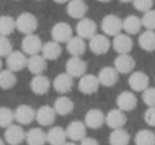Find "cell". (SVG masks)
<instances>
[{
	"mask_svg": "<svg viewBox=\"0 0 155 145\" xmlns=\"http://www.w3.org/2000/svg\"><path fill=\"white\" fill-rule=\"evenodd\" d=\"M38 27V20L36 16L29 12L19 14L16 18V29L25 35L32 34Z\"/></svg>",
	"mask_w": 155,
	"mask_h": 145,
	"instance_id": "obj_1",
	"label": "cell"
},
{
	"mask_svg": "<svg viewBox=\"0 0 155 145\" xmlns=\"http://www.w3.org/2000/svg\"><path fill=\"white\" fill-rule=\"evenodd\" d=\"M101 29L103 34L107 36H116L122 31V20L115 14H108L102 19Z\"/></svg>",
	"mask_w": 155,
	"mask_h": 145,
	"instance_id": "obj_2",
	"label": "cell"
},
{
	"mask_svg": "<svg viewBox=\"0 0 155 145\" xmlns=\"http://www.w3.org/2000/svg\"><path fill=\"white\" fill-rule=\"evenodd\" d=\"M44 44L41 43V40L38 35L34 34H28L25 35V37L21 41V49L22 52H25L28 56H34L41 52Z\"/></svg>",
	"mask_w": 155,
	"mask_h": 145,
	"instance_id": "obj_3",
	"label": "cell"
},
{
	"mask_svg": "<svg viewBox=\"0 0 155 145\" xmlns=\"http://www.w3.org/2000/svg\"><path fill=\"white\" fill-rule=\"evenodd\" d=\"M87 69V63L81 57H71L66 62V73L72 78H81Z\"/></svg>",
	"mask_w": 155,
	"mask_h": 145,
	"instance_id": "obj_4",
	"label": "cell"
},
{
	"mask_svg": "<svg viewBox=\"0 0 155 145\" xmlns=\"http://www.w3.org/2000/svg\"><path fill=\"white\" fill-rule=\"evenodd\" d=\"M100 81L98 79V76L91 74H85L82 76L79 80L78 83V89L81 93L85 94V95H91V94L96 93L99 90L100 87Z\"/></svg>",
	"mask_w": 155,
	"mask_h": 145,
	"instance_id": "obj_5",
	"label": "cell"
},
{
	"mask_svg": "<svg viewBox=\"0 0 155 145\" xmlns=\"http://www.w3.org/2000/svg\"><path fill=\"white\" fill-rule=\"evenodd\" d=\"M72 33V28L70 27V25L64 22H56L51 29L52 40L60 44L67 43L73 36Z\"/></svg>",
	"mask_w": 155,
	"mask_h": 145,
	"instance_id": "obj_6",
	"label": "cell"
},
{
	"mask_svg": "<svg viewBox=\"0 0 155 145\" xmlns=\"http://www.w3.org/2000/svg\"><path fill=\"white\" fill-rule=\"evenodd\" d=\"M26 133L21 125L12 124L5 128V139L10 145H19L26 140Z\"/></svg>",
	"mask_w": 155,
	"mask_h": 145,
	"instance_id": "obj_7",
	"label": "cell"
},
{
	"mask_svg": "<svg viewBox=\"0 0 155 145\" xmlns=\"http://www.w3.org/2000/svg\"><path fill=\"white\" fill-rule=\"evenodd\" d=\"M89 49L93 54L97 56L105 54L110 48V42L108 40L107 35L105 34H99L97 33L89 40Z\"/></svg>",
	"mask_w": 155,
	"mask_h": 145,
	"instance_id": "obj_8",
	"label": "cell"
},
{
	"mask_svg": "<svg viewBox=\"0 0 155 145\" xmlns=\"http://www.w3.org/2000/svg\"><path fill=\"white\" fill-rule=\"evenodd\" d=\"M97 24L91 18L84 17L78 22L75 30L78 36L84 40H91L94 35L97 34Z\"/></svg>",
	"mask_w": 155,
	"mask_h": 145,
	"instance_id": "obj_9",
	"label": "cell"
},
{
	"mask_svg": "<svg viewBox=\"0 0 155 145\" xmlns=\"http://www.w3.org/2000/svg\"><path fill=\"white\" fill-rule=\"evenodd\" d=\"M7 66L10 71H14V73H17L20 71L27 67L28 64V58L26 57V54L19 50H16V51H12L9 56L7 57Z\"/></svg>",
	"mask_w": 155,
	"mask_h": 145,
	"instance_id": "obj_10",
	"label": "cell"
},
{
	"mask_svg": "<svg viewBox=\"0 0 155 145\" xmlns=\"http://www.w3.org/2000/svg\"><path fill=\"white\" fill-rule=\"evenodd\" d=\"M135 66L136 62L130 54H118L114 61V67L117 69L119 74H130V73H133Z\"/></svg>",
	"mask_w": 155,
	"mask_h": 145,
	"instance_id": "obj_11",
	"label": "cell"
},
{
	"mask_svg": "<svg viewBox=\"0 0 155 145\" xmlns=\"http://www.w3.org/2000/svg\"><path fill=\"white\" fill-rule=\"evenodd\" d=\"M100 85L105 88H112L118 82L119 73L114 66H105L100 69L98 74Z\"/></svg>",
	"mask_w": 155,
	"mask_h": 145,
	"instance_id": "obj_12",
	"label": "cell"
},
{
	"mask_svg": "<svg viewBox=\"0 0 155 145\" xmlns=\"http://www.w3.org/2000/svg\"><path fill=\"white\" fill-rule=\"evenodd\" d=\"M118 109L122 110L123 112H130L133 111L137 107V97L131 91H123L118 95L116 99Z\"/></svg>",
	"mask_w": 155,
	"mask_h": 145,
	"instance_id": "obj_13",
	"label": "cell"
},
{
	"mask_svg": "<svg viewBox=\"0 0 155 145\" xmlns=\"http://www.w3.org/2000/svg\"><path fill=\"white\" fill-rule=\"evenodd\" d=\"M150 79L143 71H133L129 77V85L134 92H143L149 88Z\"/></svg>",
	"mask_w": 155,
	"mask_h": 145,
	"instance_id": "obj_14",
	"label": "cell"
},
{
	"mask_svg": "<svg viewBox=\"0 0 155 145\" xmlns=\"http://www.w3.org/2000/svg\"><path fill=\"white\" fill-rule=\"evenodd\" d=\"M36 111L29 105H20L14 111L15 121L19 125H29L35 119Z\"/></svg>",
	"mask_w": 155,
	"mask_h": 145,
	"instance_id": "obj_15",
	"label": "cell"
},
{
	"mask_svg": "<svg viewBox=\"0 0 155 145\" xmlns=\"http://www.w3.org/2000/svg\"><path fill=\"white\" fill-rule=\"evenodd\" d=\"M56 112L53 107L50 106H41L36 110L35 113V119L41 126H51L55 121Z\"/></svg>",
	"mask_w": 155,
	"mask_h": 145,
	"instance_id": "obj_16",
	"label": "cell"
},
{
	"mask_svg": "<svg viewBox=\"0 0 155 145\" xmlns=\"http://www.w3.org/2000/svg\"><path fill=\"white\" fill-rule=\"evenodd\" d=\"M133 40L127 33H119L118 35L114 36L113 40V47L115 51L118 52V54H130L133 49Z\"/></svg>",
	"mask_w": 155,
	"mask_h": 145,
	"instance_id": "obj_17",
	"label": "cell"
},
{
	"mask_svg": "<svg viewBox=\"0 0 155 145\" xmlns=\"http://www.w3.org/2000/svg\"><path fill=\"white\" fill-rule=\"evenodd\" d=\"M127 119L125 112H123L120 109H113L105 115V123L112 129H119L123 128V126L127 124Z\"/></svg>",
	"mask_w": 155,
	"mask_h": 145,
	"instance_id": "obj_18",
	"label": "cell"
},
{
	"mask_svg": "<svg viewBox=\"0 0 155 145\" xmlns=\"http://www.w3.org/2000/svg\"><path fill=\"white\" fill-rule=\"evenodd\" d=\"M84 123L86 127L91 128V129H98L102 127V125L105 123V115L100 109H89L85 114Z\"/></svg>",
	"mask_w": 155,
	"mask_h": 145,
	"instance_id": "obj_19",
	"label": "cell"
},
{
	"mask_svg": "<svg viewBox=\"0 0 155 145\" xmlns=\"http://www.w3.org/2000/svg\"><path fill=\"white\" fill-rule=\"evenodd\" d=\"M67 136L72 142L82 141L86 136V125L81 121H72L66 128Z\"/></svg>",
	"mask_w": 155,
	"mask_h": 145,
	"instance_id": "obj_20",
	"label": "cell"
},
{
	"mask_svg": "<svg viewBox=\"0 0 155 145\" xmlns=\"http://www.w3.org/2000/svg\"><path fill=\"white\" fill-rule=\"evenodd\" d=\"M87 10H88V7L84 0H70L67 3L66 12L71 18L80 20L85 17Z\"/></svg>",
	"mask_w": 155,
	"mask_h": 145,
	"instance_id": "obj_21",
	"label": "cell"
},
{
	"mask_svg": "<svg viewBox=\"0 0 155 145\" xmlns=\"http://www.w3.org/2000/svg\"><path fill=\"white\" fill-rule=\"evenodd\" d=\"M53 88L58 93L66 94L72 90L73 88V78L67 73L58 74L53 80Z\"/></svg>",
	"mask_w": 155,
	"mask_h": 145,
	"instance_id": "obj_22",
	"label": "cell"
},
{
	"mask_svg": "<svg viewBox=\"0 0 155 145\" xmlns=\"http://www.w3.org/2000/svg\"><path fill=\"white\" fill-rule=\"evenodd\" d=\"M30 88L36 95H45L50 89V80L45 75H35L30 82Z\"/></svg>",
	"mask_w": 155,
	"mask_h": 145,
	"instance_id": "obj_23",
	"label": "cell"
},
{
	"mask_svg": "<svg viewBox=\"0 0 155 145\" xmlns=\"http://www.w3.org/2000/svg\"><path fill=\"white\" fill-rule=\"evenodd\" d=\"M27 67L33 75H43V73L47 68V60L44 58L43 54H34L28 58Z\"/></svg>",
	"mask_w": 155,
	"mask_h": 145,
	"instance_id": "obj_24",
	"label": "cell"
},
{
	"mask_svg": "<svg viewBox=\"0 0 155 145\" xmlns=\"http://www.w3.org/2000/svg\"><path fill=\"white\" fill-rule=\"evenodd\" d=\"M66 48L71 57H82L86 50V43L84 39L77 35V36H72L67 42Z\"/></svg>",
	"mask_w": 155,
	"mask_h": 145,
	"instance_id": "obj_25",
	"label": "cell"
},
{
	"mask_svg": "<svg viewBox=\"0 0 155 145\" xmlns=\"http://www.w3.org/2000/svg\"><path fill=\"white\" fill-rule=\"evenodd\" d=\"M41 54L47 61H54L58 59L62 54V47L61 44L55 41L46 42L41 48Z\"/></svg>",
	"mask_w": 155,
	"mask_h": 145,
	"instance_id": "obj_26",
	"label": "cell"
},
{
	"mask_svg": "<svg viewBox=\"0 0 155 145\" xmlns=\"http://www.w3.org/2000/svg\"><path fill=\"white\" fill-rule=\"evenodd\" d=\"M67 138L66 129L60 126H54L47 132V142L50 145H63L67 142Z\"/></svg>",
	"mask_w": 155,
	"mask_h": 145,
	"instance_id": "obj_27",
	"label": "cell"
},
{
	"mask_svg": "<svg viewBox=\"0 0 155 145\" xmlns=\"http://www.w3.org/2000/svg\"><path fill=\"white\" fill-rule=\"evenodd\" d=\"M141 18L136 15H129L122 20V30L129 35L137 34L141 30Z\"/></svg>",
	"mask_w": 155,
	"mask_h": 145,
	"instance_id": "obj_28",
	"label": "cell"
},
{
	"mask_svg": "<svg viewBox=\"0 0 155 145\" xmlns=\"http://www.w3.org/2000/svg\"><path fill=\"white\" fill-rule=\"evenodd\" d=\"M26 142L28 145H45L47 142V133L41 128H31L26 133Z\"/></svg>",
	"mask_w": 155,
	"mask_h": 145,
	"instance_id": "obj_29",
	"label": "cell"
},
{
	"mask_svg": "<svg viewBox=\"0 0 155 145\" xmlns=\"http://www.w3.org/2000/svg\"><path fill=\"white\" fill-rule=\"evenodd\" d=\"M53 108L55 110L56 114L64 116V115H68L72 112L74 105H73V102L69 97H67V96H60L54 102Z\"/></svg>",
	"mask_w": 155,
	"mask_h": 145,
	"instance_id": "obj_30",
	"label": "cell"
},
{
	"mask_svg": "<svg viewBox=\"0 0 155 145\" xmlns=\"http://www.w3.org/2000/svg\"><path fill=\"white\" fill-rule=\"evenodd\" d=\"M138 44L144 51L152 52L155 50V31L146 30L138 37Z\"/></svg>",
	"mask_w": 155,
	"mask_h": 145,
	"instance_id": "obj_31",
	"label": "cell"
},
{
	"mask_svg": "<svg viewBox=\"0 0 155 145\" xmlns=\"http://www.w3.org/2000/svg\"><path fill=\"white\" fill-rule=\"evenodd\" d=\"M130 140H131V136H130L129 132L123 128L113 129V131L108 136L110 145H129Z\"/></svg>",
	"mask_w": 155,
	"mask_h": 145,
	"instance_id": "obj_32",
	"label": "cell"
},
{
	"mask_svg": "<svg viewBox=\"0 0 155 145\" xmlns=\"http://www.w3.org/2000/svg\"><path fill=\"white\" fill-rule=\"evenodd\" d=\"M17 82V78L14 71L9 68L0 71V88L2 90H11L15 87Z\"/></svg>",
	"mask_w": 155,
	"mask_h": 145,
	"instance_id": "obj_33",
	"label": "cell"
},
{
	"mask_svg": "<svg viewBox=\"0 0 155 145\" xmlns=\"http://www.w3.org/2000/svg\"><path fill=\"white\" fill-rule=\"evenodd\" d=\"M16 29V19H14L10 15L0 16V35L9 36L15 31Z\"/></svg>",
	"mask_w": 155,
	"mask_h": 145,
	"instance_id": "obj_34",
	"label": "cell"
},
{
	"mask_svg": "<svg viewBox=\"0 0 155 145\" xmlns=\"http://www.w3.org/2000/svg\"><path fill=\"white\" fill-rule=\"evenodd\" d=\"M136 145H155V133L150 129H141L135 134Z\"/></svg>",
	"mask_w": 155,
	"mask_h": 145,
	"instance_id": "obj_35",
	"label": "cell"
},
{
	"mask_svg": "<svg viewBox=\"0 0 155 145\" xmlns=\"http://www.w3.org/2000/svg\"><path fill=\"white\" fill-rule=\"evenodd\" d=\"M15 121L14 111L8 107H0V127L7 128Z\"/></svg>",
	"mask_w": 155,
	"mask_h": 145,
	"instance_id": "obj_36",
	"label": "cell"
},
{
	"mask_svg": "<svg viewBox=\"0 0 155 145\" xmlns=\"http://www.w3.org/2000/svg\"><path fill=\"white\" fill-rule=\"evenodd\" d=\"M142 27L147 30L155 31V10H150V11L143 13V16L141 17Z\"/></svg>",
	"mask_w": 155,
	"mask_h": 145,
	"instance_id": "obj_37",
	"label": "cell"
},
{
	"mask_svg": "<svg viewBox=\"0 0 155 145\" xmlns=\"http://www.w3.org/2000/svg\"><path fill=\"white\" fill-rule=\"evenodd\" d=\"M13 51V45L9 36L0 35V58L5 57L7 58Z\"/></svg>",
	"mask_w": 155,
	"mask_h": 145,
	"instance_id": "obj_38",
	"label": "cell"
},
{
	"mask_svg": "<svg viewBox=\"0 0 155 145\" xmlns=\"http://www.w3.org/2000/svg\"><path fill=\"white\" fill-rule=\"evenodd\" d=\"M154 0H133V5L137 11L146 13L152 10Z\"/></svg>",
	"mask_w": 155,
	"mask_h": 145,
	"instance_id": "obj_39",
	"label": "cell"
},
{
	"mask_svg": "<svg viewBox=\"0 0 155 145\" xmlns=\"http://www.w3.org/2000/svg\"><path fill=\"white\" fill-rule=\"evenodd\" d=\"M142 100L148 107H155V88L146 89L142 92Z\"/></svg>",
	"mask_w": 155,
	"mask_h": 145,
	"instance_id": "obj_40",
	"label": "cell"
},
{
	"mask_svg": "<svg viewBox=\"0 0 155 145\" xmlns=\"http://www.w3.org/2000/svg\"><path fill=\"white\" fill-rule=\"evenodd\" d=\"M147 125L155 127V107H148L143 115Z\"/></svg>",
	"mask_w": 155,
	"mask_h": 145,
	"instance_id": "obj_41",
	"label": "cell"
},
{
	"mask_svg": "<svg viewBox=\"0 0 155 145\" xmlns=\"http://www.w3.org/2000/svg\"><path fill=\"white\" fill-rule=\"evenodd\" d=\"M80 145H99L98 141L94 138H89V136H85L82 141H81Z\"/></svg>",
	"mask_w": 155,
	"mask_h": 145,
	"instance_id": "obj_42",
	"label": "cell"
},
{
	"mask_svg": "<svg viewBox=\"0 0 155 145\" xmlns=\"http://www.w3.org/2000/svg\"><path fill=\"white\" fill-rule=\"evenodd\" d=\"M55 3H58V5H64V3H67L69 2L70 0H53Z\"/></svg>",
	"mask_w": 155,
	"mask_h": 145,
	"instance_id": "obj_43",
	"label": "cell"
},
{
	"mask_svg": "<svg viewBox=\"0 0 155 145\" xmlns=\"http://www.w3.org/2000/svg\"><path fill=\"white\" fill-rule=\"evenodd\" d=\"M120 2L122 3H129V2H133V0H119Z\"/></svg>",
	"mask_w": 155,
	"mask_h": 145,
	"instance_id": "obj_44",
	"label": "cell"
},
{
	"mask_svg": "<svg viewBox=\"0 0 155 145\" xmlns=\"http://www.w3.org/2000/svg\"><path fill=\"white\" fill-rule=\"evenodd\" d=\"M63 145H78V144H75L74 142H72V141H71V142H66L65 144H63Z\"/></svg>",
	"mask_w": 155,
	"mask_h": 145,
	"instance_id": "obj_45",
	"label": "cell"
},
{
	"mask_svg": "<svg viewBox=\"0 0 155 145\" xmlns=\"http://www.w3.org/2000/svg\"><path fill=\"white\" fill-rule=\"evenodd\" d=\"M97 1H99V2H110V0H97Z\"/></svg>",
	"mask_w": 155,
	"mask_h": 145,
	"instance_id": "obj_46",
	"label": "cell"
},
{
	"mask_svg": "<svg viewBox=\"0 0 155 145\" xmlns=\"http://www.w3.org/2000/svg\"><path fill=\"white\" fill-rule=\"evenodd\" d=\"M2 69V60H1V58H0V71Z\"/></svg>",
	"mask_w": 155,
	"mask_h": 145,
	"instance_id": "obj_47",
	"label": "cell"
},
{
	"mask_svg": "<svg viewBox=\"0 0 155 145\" xmlns=\"http://www.w3.org/2000/svg\"><path fill=\"white\" fill-rule=\"evenodd\" d=\"M0 145H5V142H3V140L1 138H0Z\"/></svg>",
	"mask_w": 155,
	"mask_h": 145,
	"instance_id": "obj_48",
	"label": "cell"
}]
</instances>
